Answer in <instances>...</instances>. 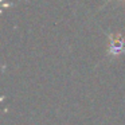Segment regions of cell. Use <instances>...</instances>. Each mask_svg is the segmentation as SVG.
Returning a JSON list of instances; mask_svg holds the SVG:
<instances>
[{"label": "cell", "instance_id": "cell-1", "mask_svg": "<svg viewBox=\"0 0 125 125\" xmlns=\"http://www.w3.org/2000/svg\"><path fill=\"white\" fill-rule=\"evenodd\" d=\"M106 36L109 39V46H108V57L109 58H118L120 55L125 54V39L120 32L116 34H108Z\"/></svg>", "mask_w": 125, "mask_h": 125}, {"label": "cell", "instance_id": "cell-2", "mask_svg": "<svg viewBox=\"0 0 125 125\" xmlns=\"http://www.w3.org/2000/svg\"><path fill=\"white\" fill-rule=\"evenodd\" d=\"M110 1H112V0H108V1H106V3H110ZM121 1H124V0H121Z\"/></svg>", "mask_w": 125, "mask_h": 125}]
</instances>
